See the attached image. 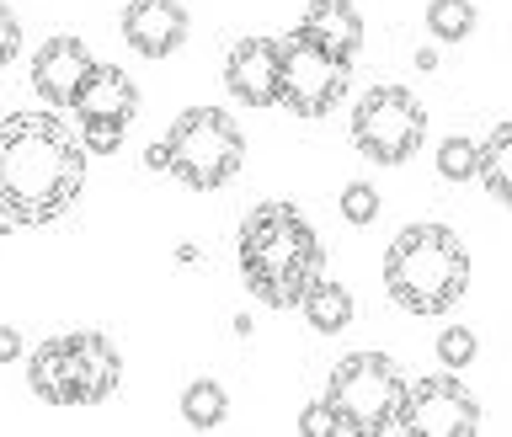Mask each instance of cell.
I'll return each mask as SVG.
<instances>
[{
    "label": "cell",
    "mask_w": 512,
    "mask_h": 437,
    "mask_svg": "<svg viewBox=\"0 0 512 437\" xmlns=\"http://www.w3.org/2000/svg\"><path fill=\"white\" fill-rule=\"evenodd\" d=\"M171 176L187 182L192 192H214L224 182H235V171L246 166V134L230 112L219 107H187L166 134Z\"/></svg>",
    "instance_id": "obj_5"
},
{
    "label": "cell",
    "mask_w": 512,
    "mask_h": 437,
    "mask_svg": "<svg viewBox=\"0 0 512 437\" xmlns=\"http://www.w3.org/2000/svg\"><path fill=\"white\" fill-rule=\"evenodd\" d=\"M134 112H139V86L118 64H96L75 96V134L86 139L91 155H112L123 144L128 123H134Z\"/></svg>",
    "instance_id": "obj_8"
},
{
    "label": "cell",
    "mask_w": 512,
    "mask_h": 437,
    "mask_svg": "<svg viewBox=\"0 0 512 437\" xmlns=\"http://www.w3.org/2000/svg\"><path fill=\"white\" fill-rule=\"evenodd\" d=\"M224 86L240 107L283 102V38H240L224 59Z\"/></svg>",
    "instance_id": "obj_10"
},
{
    "label": "cell",
    "mask_w": 512,
    "mask_h": 437,
    "mask_svg": "<svg viewBox=\"0 0 512 437\" xmlns=\"http://www.w3.org/2000/svg\"><path fill=\"white\" fill-rule=\"evenodd\" d=\"M438 176H448V182H470V176H480V144L475 139H443L438 144Z\"/></svg>",
    "instance_id": "obj_20"
},
{
    "label": "cell",
    "mask_w": 512,
    "mask_h": 437,
    "mask_svg": "<svg viewBox=\"0 0 512 437\" xmlns=\"http://www.w3.org/2000/svg\"><path fill=\"white\" fill-rule=\"evenodd\" d=\"M86 187V139L54 112H11L0 123V219L48 224Z\"/></svg>",
    "instance_id": "obj_1"
},
{
    "label": "cell",
    "mask_w": 512,
    "mask_h": 437,
    "mask_svg": "<svg viewBox=\"0 0 512 437\" xmlns=\"http://www.w3.org/2000/svg\"><path fill=\"white\" fill-rule=\"evenodd\" d=\"M91 70H96V59L86 54V43L70 38V32H59V38H48L38 54H32V91H38L48 107H75V96L91 80Z\"/></svg>",
    "instance_id": "obj_12"
},
{
    "label": "cell",
    "mask_w": 512,
    "mask_h": 437,
    "mask_svg": "<svg viewBox=\"0 0 512 437\" xmlns=\"http://www.w3.org/2000/svg\"><path fill=\"white\" fill-rule=\"evenodd\" d=\"M224 416H230V400H224V390L214 379H192L182 390V422L187 427L214 432V427H224Z\"/></svg>",
    "instance_id": "obj_18"
},
{
    "label": "cell",
    "mask_w": 512,
    "mask_h": 437,
    "mask_svg": "<svg viewBox=\"0 0 512 437\" xmlns=\"http://www.w3.org/2000/svg\"><path fill=\"white\" fill-rule=\"evenodd\" d=\"M400 432H411V437H475L480 432V406L454 379V368H443V374H432V379H411Z\"/></svg>",
    "instance_id": "obj_9"
},
{
    "label": "cell",
    "mask_w": 512,
    "mask_h": 437,
    "mask_svg": "<svg viewBox=\"0 0 512 437\" xmlns=\"http://www.w3.org/2000/svg\"><path fill=\"white\" fill-rule=\"evenodd\" d=\"M304 320L320 331V336H336V331H347V320H352V294L342 283H331V278H315V288L304 294Z\"/></svg>",
    "instance_id": "obj_16"
},
{
    "label": "cell",
    "mask_w": 512,
    "mask_h": 437,
    "mask_svg": "<svg viewBox=\"0 0 512 437\" xmlns=\"http://www.w3.org/2000/svg\"><path fill=\"white\" fill-rule=\"evenodd\" d=\"M470 288V251L443 224H411L384 251V294L406 315H443Z\"/></svg>",
    "instance_id": "obj_3"
},
{
    "label": "cell",
    "mask_w": 512,
    "mask_h": 437,
    "mask_svg": "<svg viewBox=\"0 0 512 437\" xmlns=\"http://www.w3.org/2000/svg\"><path fill=\"white\" fill-rule=\"evenodd\" d=\"M187 6L182 0H128L123 6V43L144 59H166L187 43Z\"/></svg>",
    "instance_id": "obj_13"
},
{
    "label": "cell",
    "mask_w": 512,
    "mask_h": 437,
    "mask_svg": "<svg viewBox=\"0 0 512 437\" xmlns=\"http://www.w3.org/2000/svg\"><path fill=\"white\" fill-rule=\"evenodd\" d=\"M299 432L304 437H342V422H336V411L326 406V400H315V406L299 416Z\"/></svg>",
    "instance_id": "obj_23"
},
{
    "label": "cell",
    "mask_w": 512,
    "mask_h": 437,
    "mask_svg": "<svg viewBox=\"0 0 512 437\" xmlns=\"http://www.w3.org/2000/svg\"><path fill=\"white\" fill-rule=\"evenodd\" d=\"M406 395H411V379L384 352H352L326 379V406L342 422V437L400 432V422H406Z\"/></svg>",
    "instance_id": "obj_4"
},
{
    "label": "cell",
    "mask_w": 512,
    "mask_h": 437,
    "mask_svg": "<svg viewBox=\"0 0 512 437\" xmlns=\"http://www.w3.org/2000/svg\"><path fill=\"white\" fill-rule=\"evenodd\" d=\"M27 384L43 406H70V384H64V336L43 342L38 352L27 358Z\"/></svg>",
    "instance_id": "obj_15"
},
{
    "label": "cell",
    "mask_w": 512,
    "mask_h": 437,
    "mask_svg": "<svg viewBox=\"0 0 512 437\" xmlns=\"http://www.w3.org/2000/svg\"><path fill=\"white\" fill-rule=\"evenodd\" d=\"M118 379H123L118 347H112L102 331L64 336V384H70V406H102V400L118 390Z\"/></svg>",
    "instance_id": "obj_11"
},
{
    "label": "cell",
    "mask_w": 512,
    "mask_h": 437,
    "mask_svg": "<svg viewBox=\"0 0 512 437\" xmlns=\"http://www.w3.org/2000/svg\"><path fill=\"white\" fill-rule=\"evenodd\" d=\"M427 139V112L406 86H374L352 107V144L374 166H406Z\"/></svg>",
    "instance_id": "obj_7"
},
{
    "label": "cell",
    "mask_w": 512,
    "mask_h": 437,
    "mask_svg": "<svg viewBox=\"0 0 512 437\" xmlns=\"http://www.w3.org/2000/svg\"><path fill=\"white\" fill-rule=\"evenodd\" d=\"M326 251H320L315 224L294 203H262L240 224V278L272 310H299L315 288Z\"/></svg>",
    "instance_id": "obj_2"
},
{
    "label": "cell",
    "mask_w": 512,
    "mask_h": 437,
    "mask_svg": "<svg viewBox=\"0 0 512 437\" xmlns=\"http://www.w3.org/2000/svg\"><path fill=\"white\" fill-rule=\"evenodd\" d=\"M22 54V22H16V11L11 6H0V70Z\"/></svg>",
    "instance_id": "obj_24"
},
{
    "label": "cell",
    "mask_w": 512,
    "mask_h": 437,
    "mask_svg": "<svg viewBox=\"0 0 512 437\" xmlns=\"http://www.w3.org/2000/svg\"><path fill=\"white\" fill-rule=\"evenodd\" d=\"M144 160H150V171H171V155H166V139H160V144H150V155H144Z\"/></svg>",
    "instance_id": "obj_26"
},
{
    "label": "cell",
    "mask_w": 512,
    "mask_h": 437,
    "mask_svg": "<svg viewBox=\"0 0 512 437\" xmlns=\"http://www.w3.org/2000/svg\"><path fill=\"white\" fill-rule=\"evenodd\" d=\"M299 27H310L315 38H326L331 48H342V54H358L363 48V16L352 0H310L299 16Z\"/></svg>",
    "instance_id": "obj_14"
},
{
    "label": "cell",
    "mask_w": 512,
    "mask_h": 437,
    "mask_svg": "<svg viewBox=\"0 0 512 437\" xmlns=\"http://www.w3.org/2000/svg\"><path fill=\"white\" fill-rule=\"evenodd\" d=\"M427 32L438 43H464L475 32V6L470 0H427Z\"/></svg>",
    "instance_id": "obj_19"
},
{
    "label": "cell",
    "mask_w": 512,
    "mask_h": 437,
    "mask_svg": "<svg viewBox=\"0 0 512 437\" xmlns=\"http://www.w3.org/2000/svg\"><path fill=\"white\" fill-rule=\"evenodd\" d=\"M475 352H480V342H475V336L464 331V326H448V331L438 336V363H443V368H454V374L475 363Z\"/></svg>",
    "instance_id": "obj_21"
},
{
    "label": "cell",
    "mask_w": 512,
    "mask_h": 437,
    "mask_svg": "<svg viewBox=\"0 0 512 437\" xmlns=\"http://www.w3.org/2000/svg\"><path fill=\"white\" fill-rule=\"evenodd\" d=\"M352 80V54L331 48L326 38H315L310 27H294L283 38V102L294 118H326L342 102Z\"/></svg>",
    "instance_id": "obj_6"
},
{
    "label": "cell",
    "mask_w": 512,
    "mask_h": 437,
    "mask_svg": "<svg viewBox=\"0 0 512 437\" xmlns=\"http://www.w3.org/2000/svg\"><path fill=\"white\" fill-rule=\"evenodd\" d=\"M480 182L502 208H512V123H496L480 144Z\"/></svg>",
    "instance_id": "obj_17"
},
{
    "label": "cell",
    "mask_w": 512,
    "mask_h": 437,
    "mask_svg": "<svg viewBox=\"0 0 512 437\" xmlns=\"http://www.w3.org/2000/svg\"><path fill=\"white\" fill-rule=\"evenodd\" d=\"M342 219H347V224H374V219H379V192L368 187V182L342 187Z\"/></svg>",
    "instance_id": "obj_22"
},
{
    "label": "cell",
    "mask_w": 512,
    "mask_h": 437,
    "mask_svg": "<svg viewBox=\"0 0 512 437\" xmlns=\"http://www.w3.org/2000/svg\"><path fill=\"white\" fill-rule=\"evenodd\" d=\"M11 358H22V331L0 326V363H11Z\"/></svg>",
    "instance_id": "obj_25"
}]
</instances>
